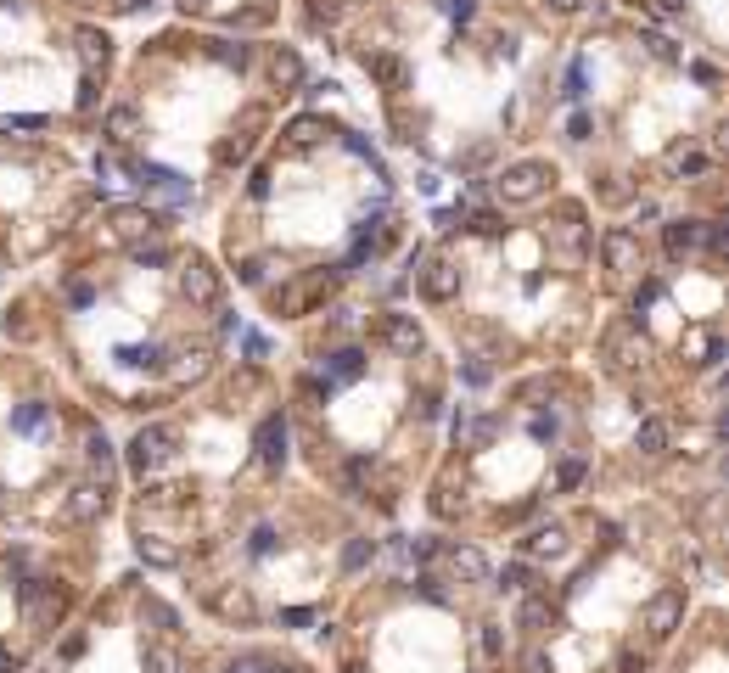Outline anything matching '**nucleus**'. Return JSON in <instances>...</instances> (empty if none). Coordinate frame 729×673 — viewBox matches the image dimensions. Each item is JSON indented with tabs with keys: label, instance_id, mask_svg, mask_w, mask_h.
I'll list each match as a JSON object with an SVG mask.
<instances>
[{
	"label": "nucleus",
	"instance_id": "nucleus-11",
	"mask_svg": "<svg viewBox=\"0 0 729 673\" xmlns=\"http://www.w3.org/2000/svg\"><path fill=\"white\" fill-rule=\"evenodd\" d=\"M135 556H141L146 567H180V545H169L158 533H141V539H135Z\"/></svg>",
	"mask_w": 729,
	"mask_h": 673
},
{
	"label": "nucleus",
	"instance_id": "nucleus-6",
	"mask_svg": "<svg viewBox=\"0 0 729 673\" xmlns=\"http://www.w3.org/2000/svg\"><path fill=\"white\" fill-rule=\"evenodd\" d=\"M286 438H292V432H286L281 416H264V421H258L253 455H258V466H264V472H281V466H286Z\"/></svg>",
	"mask_w": 729,
	"mask_h": 673
},
{
	"label": "nucleus",
	"instance_id": "nucleus-23",
	"mask_svg": "<svg viewBox=\"0 0 729 673\" xmlns=\"http://www.w3.org/2000/svg\"><path fill=\"white\" fill-rule=\"evenodd\" d=\"M275 545H281V539H275V528H253V556H270Z\"/></svg>",
	"mask_w": 729,
	"mask_h": 673
},
{
	"label": "nucleus",
	"instance_id": "nucleus-7",
	"mask_svg": "<svg viewBox=\"0 0 729 673\" xmlns=\"http://www.w3.org/2000/svg\"><path fill=\"white\" fill-rule=\"evenodd\" d=\"M382 343L393 348L399 359H415L421 348H427V337H421L415 315H399V309H393V315H382Z\"/></svg>",
	"mask_w": 729,
	"mask_h": 673
},
{
	"label": "nucleus",
	"instance_id": "nucleus-15",
	"mask_svg": "<svg viewBox=\"0 0 729 673\" xmlns=\"http://www.w3.org/2000/svg\"><path fill=\"white\" fill-rule=\"evenodd\" d=\"M45 421H51V404H17V410H12V432H23V438L40 432Z\"/></svg>",
	"mask_w": 729,
	"mask_h": 673
},
{
	"label": "nucleus",
	"instance_id": "nucleus-22",
	"mask_svg": "<svg viewBox=\"0 0 729 673\" xmlns=\"http://www.w3.org/2000/svg\"><path fill=\"white\" fill-rule=\"evenodd\" d=\"M281 623H286V629H309V623H315V612H309V606H286Z\"/></svg>",
	"mask_w": 729,
	"mask_h": 673
},
{
	"label": "nucleus",
	"instance_id": "nucleus-8",
	"mask_svg": "<svg viewBox=\"0 0 729 673\" xmlns=\"http://www.w3.org/2000/svg\"><path fill=\"white\" fill-rule=\"evenodd\" d=\"M421 292H427L432 303H449L460 292V264L455 258H432L427 270H421Z\"/></svg>",
	"mask_w": 729,
	"mask_h": 673
},
{
	"label": "nucleus",
	"instance_id": "nucleus-29",
	"mask_svg": "<svg viewBox=\"0 0 729 673\" xmlns=\"http://www.w3.org/2000/svg\"><path fill=\"white\" fill-rule=\"evenodd\" d=\"M264 673H303L298 662H264Z\"/></svg>",
	"mask_w": 729,
	"mask_h": 673
},
{
	"label": "nucleus",
	"instance_id": "nucleus-1",
	"mask_svg": "<svg viewBox=\"0 0 729 673\" xmlns=\"http://www.w3.org/2000/svg\"><path fill=\"white\" fill-rule=\"evenodd\" d=\"M174 455H180V427H169V421H152V427H141L129 438V472L135 477L163 472Z\"/></svg>",
	"mask_w": 729,
	"mask_h": 673
},
{
	"label": "nucleus",
	"instance_id": "nucleus-2",
	"mask_svg": "<svg viewBox=\"0 0 729 673\" xmlns=\"http://www.w3.org/2000/svg\"><path fill=\"white\" fill-rule=\"evenodd\" d=\"M550 186H556V169H550V163H511V169L494 180L500 202H539Z\"/></svg>",
	"mask_w": 729,
	"mask_h": 673
},
{
	"label": "nucleus",
	"instance_id": "nucleus-13",
	"mask_svg": "<svg viewBox=\"0 0 729 673\" xmlns=\"http://www.w3.org/2000/svg\"><path fill=\"white\" fill-rule=\"evenodd\" d=\"M634 449H640V455H668V421L645 416L640 432H634Z\"/></svg>",
	"mask_w": 729,
	"mask_h": 673
},
{
	"label": "nucleus",
	"instance_id": "nucleus-18",
	"mask_svg": "<svg viewBox=\"0 0 729 673\" xmlns=\"http://www.w3.org/2000/svg\"><path fill=\"white\" fill-rule=\"evenodd\" d=\"M550 617H556V606H550V601H522V629H544Z\"/></svg>",
	"mask_w": 729,
	"mask_h": 673
},
{
	"label": "nucleus",
	"instance_id": "nucleus-4",
	"mask_svg": "<svg viewBox=\"0 0 729 673\" xmlns=\"http://www.w3.org/2000/svg\"><path fill=\"white\" fill-rule=\"evenodd\" d=\"M679 617H685V595L679 589H657L651 601H645V634L651 640H668L679 629Z\"/></svg>",
	"mask_w": 729,
	"mask_h": 673
},
{
	"label": "nucleus",
	"instance_id": "nucleus-19",
	"mask_svg": "<svg viewBox=\"0 0 729 673\" xmlns=\"http://www.w3.org/2000/svg\"><path fill=\"white\" fill-rule=\"evenodd\" d=\"M141 617H146V623H158V629H174V623H180V617H174V606L152 601V595L141 601Z\"/></svg>",
	"mask_w": 729,
	"mask_h": 673
},
{
	"label": "nucleus",
	"instance_id": "nucleus-17",
	"mask_svg": "<svg viewBox=\"0 0 729 673\" xmlns=\"http://www.w3.org/2000/svg\"><path fill=\"white\" fill-rule=\"evenodd\" d=\"M371 556H376L371 539H348V545H343V567H348V573H359V567H365Z\"/></svg>",
	"mask_w": 729,
	"mask_h": 673
},
{
	"label": "nucleus",
	"instance_id": "nucleus-30",
	"mask_svg": "<svg viewBox=\"0 0 729 673\" xmlns=\"http://www.w3.org/2000/svg\"><path fill=\"white\" fill-rule=\"evenodd\" d=\"M343 673H359V668H343Z\"/></svg>",
	"mask_w": 729,
	"mask_h": 673
},
{
	"label": "nucleus",
	"instance_id": "nucleus-25",
	"mask_svg": "<svg viewBox=\"0 0 729 673\" xmlns=\"http://www.w3.org/2000/svg\"><path fill=\"white\" fill-rule=\"evenodd\" d=\"M483 651H488V657H500V651H505V640H500V629H494V623H483Z\"/></svg>",
	"mask_w": 729,
	"mask_h": 673
},
{
	"label": "nucleus",
	"instance_id": "nucleus-3",
	"mask_svg": "<svg viewBox=\"0 0 729 673\" xmlns=\"http://www.w3.org/2000/svg\"><path fill=\"white\" fill-rule=\"evenodd\" d=\"M174 281H180V298H186L191 309H214L219 303V270L208 264V258H186Z\"/></svg>",
	"mask_w": 729,
	"mask_h": 673
},
{
	"label": "nucleus",
	"instance_id": "nucleus-16",
	"mask_svg": "<svg viewBox=\"0 0 729 673\" xmlns=\"http://www.w3.org/2000/svg\"><path fill=\"white\" fill-rule=\"evenodd\" d=\"M146 673H180V651L174 645H146Z\"/></svg>",
	"mask_w": 729,
	"mask_h": 673
},
{
	"label": "nucleus",
	"instance_id": "nucleus-10",
	"mask_svg": "<svg viewBox=\"0 0 729 673\" xmlns=\"http://www.w3.org/2000/svg\"><path fill=\"white\" fill-rule=\"evenodd\" d=\"M528 556L533 561H561L567 556V528L561 522H544V528L528 533Z\"/></svg>",
	"mask_w": 729,
	"mask_h": 673
},
{
	"label": "nucleus",
	"instance_id": "nucleus-21",
	"mask_svg": "<svg viewBox=\"0 0 729 673\" xmlns=\"http://www.w3.org/2000/svg\"><path fill=\"white\" fill-rule=\"evenodd\" d=\"M309 12H315V23H337V12H343V0H303Z\"/></svg>",
	"mask_w": 729,
	"mask_h": 673
},
{
	"label": "nucleus",
	"instance_id": "nucleus-24",
	"mask_svg": "<svg viewBox=\"0 0 729 673\" xmlns=\"http://www.w3.org/2000/svg\"><path fill=\"white\" fill-rule=\"evenodd\" d=\"M522 673H556V662L544 657V651H528V657H522Z\"/></svg>",
	"mask_w": 729,
	"mask_h": 673
},
{
	"label": "nucleus",
	"instance_id": "nucleus-27",
	"mask_svg": "<svg viewBox=\"0 0 729 673\" xmlns=\"http://www.w3.org/2000/svg\"><path fill=\"white\" fill-rule=\"evenodd\" d=\"M0 673H23V657H17L12 645H0Z\"/></svg>",
	"mask_w": 729,
	"mask_h": 673
},
{
	"label": "nucleus",
	"instance_id": "nucleus-26",
	"mask_svg": "<svg viewBox=\"0 0 729 673\" xmlns=\"http://www.w3.org/2000/svg\"><path fill=\"white\" fill-rule=\"evenodd\" d=\"M617 673H645V657L640 651H623V657H617Z\"/></svg>",
	"mask_w": 729,
	"mask_h": 673
},
{
	"label": "nucleus",
	"instance_id": "nucleus-20",
	"mask_svg": "<svg viewBox=\"0 0 729 673\" xmlns=\"http://www.w3.org/2000/svg\"><path fill=\"white\" fill-rule=\"evenodd\" d=\"M500 589H533V567H522V561H511L500 573Z\"/></svg>",
	"mask_w": 729,
	"mask_h": 673
},
{
	"label": "nucleus",
	"instance_id": "nucleus-5",
	"mask_svg": "<svg viewBox=\"0 0 729 673\" xmlns=\"http://www.w3.org/2000/svg\"><path fill=\"white\" fill-rule=\"evenodd\" d=\"M601 258H606V270H617V275H634V270H645V258H640V236L634 230H606L601 236Z\"/></svg>",
	"mask_w": 729,
	"mask_h": 673
},
{
	"label": "nucleus",
	"instance_id": "nucleus-12",
	"mask_svg": "<svg viewBox=\"0 0 729 673\" xmlns=\"http://www.w3.org/2000/svg\"><path fill=\"white\" fill-rule=\"evenodd\" d=\"M214 606H219V617H230V623H253L258 617V606H253L247 589H225V595H214Z\"/></svg>",
	"mask_w": 729,
	"mask_h": 673
},
{
	"label": "nucleus",
	"instance_id": "nucleus-14",
	"mask_svg": "<svg viewBox=\"0 0 729 673\" xmlns=\"http://www.w3.org/2000/svg\"><path fill=\"white\" fill-rule=\"evenodd\" d=\"M629 6H651L657 17H690V12H713L718 0H629Z\"/></svg>",
	"mask_w": 729,
	"mask_h": 673
},
{
	"label": "nucleus",
	"instance_id": "nucleus-28",
	"mask_svg": "<svg viewBox=\"0 0 729 673\" xmlns=\"http://www.w3.org/2000/svg\"><path fill=\"white\" fill-rule=\"evenodd\" d=\"M225 673H264V662H258V657H242V662H230Z\"/></svg>",
	"mask_w": 729,
	"mask_h": 673
},
{
	"label": "nucleus",
	"instance_id": "nucleus-9",
	"mask_svg": "<svg viewBox=\"0 0 729 673\" xmlns=\"http://www.w3.org/2000/svg\"><path fill=\"white\" fill-rule=\"evenodd\" d=\"M444 567L460 578V584H488V556L472 545H449L444 550Z\"/></svg>",
	"mask_w": 729,
	"mask_h": 673
}]
</instances>
